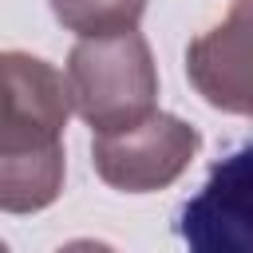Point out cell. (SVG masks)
Wrapping results in <instances>:
<instances>
[{
	"mask_svg": "<svg viewBox=\"0 0 253 253\" xmlns=\"http://www.w3.org/2000/svg\"><path fill=\"white\" fill-rule=\"evenodd\" d=\"M4 130H0V210L36 213L63 190L67 79L36 55L4 51Z\"/></svg>",
	"mask_w": 253,
	"mask_h": 253,
	"instance_id": "obj_1",
	"label": "cell"
},
{
	"mask_svg": "<svg viewBox=\"0 0 253 253\" xmlns=\"http://www.w3.org/2000/svg\"><path fill=\"white\" fill-rule=\"evenodd\" d=\"M67 91L79 119L95 130H123L154 115L158 71L150 43L130 32L115 36H79L67 55Z\"/></svg>",
	"mask_w": 253,
	"mask_h": 253,
	"instance_id": "obj_2",
	"label": "cell"
},
{
	"mask_svg": "<svg viewBox=\"0 0 253 253\" xmlns=\"http://www.w3.org/2000/svg\"><path fill=\"white\" fill-rule=\"evenodd\" d=\"M202 146V134L182 123L178 115H146L134 126L107 130L91 138V162L95 174L123 194H150L182 178V170L194 162Z\"/></svg>",
	"mask_w": 253,
	"mask_h": 253,
	"instance_id": "obj_3",
	"label": "cell"
},
{
	"mask_svg": "<svg viewBox=\"0 0 253 253\" xmlns=\"http://www.w3.org/2000/svg\"><path fill=\"white\" fill-rule=\"evenodd\" d=\"M178 233L198 253H253V142L213 162L202 190L182 206Z\"/></svg>",
	"mask_w": 253,
	"mask_h": 253,
	"instance_id": "obj_4",
	"label": "cell"
},
{
	"mask_svg": "<svg viewBox=\"0 0 253 253\" xmlns=\"http://www.w3.org/2000/svg\"><path fill=\"white\" fill-rule=\"evenodd\" d=\"M186 75L213 111L253 119V0H233L221 24L190 40Z\"/></svg>",
	"mask_w": 253,
	"mask_h": 253,
	"instance_id": "obj_5",
	"label": "cell"
},
{
	"mask_svg": "<svg viewBox=\"0 0 253 253\" xmlns=\"http://www.w3.org/2000/svg\"><path fill=\"white\" fill-rule=\"evenodd\" d=\"M55 20L75 36H115L138 28L146 0H47Z\"/></svg>",
	"mask_w": 253,
	"mask_h": 253,
	"instance_id": "obj_6",
	"label": "cell"
}]
</instances>
